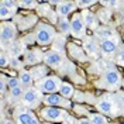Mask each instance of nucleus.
<instances>
[{
    "label": "nucleus",
    "mask_w": 124,
    "mask_h": 124,
    "mask_svg": "<svg viewBox=\"0 0 124 124\" xmlns=\"http://www.w3.org/2000/svg\"><path fill=\"white\" fill-rule=\"evenodd\" d=\"M121 83H123L121 73L111 66V68L106 69L101 73V79H100V82H99V87L107 89V90H116V89H118L121 86Z\"/></svg>",
    "instance_id": "f257e3e1"
},
{
    "label": "nucleus",
    "mask_w": 124,
    "mask_h": 124,
    "mask_svg": "<svg viewBox=\"0 0 124 124\" xmlns=\"http://www.w3.org/2000/svg\"><path fill=\"white\" fill-rule=\"evenodd\" d=\"M34 37H35V41L39 45H49V44L54 42L55 37H56V32H55V28L52 25L41 23L38 24Z\"/></svg>",
    "instance_id": "f03ea898"
},
{
    "label": "nucleus",
    "mask_w": 124,
    "mask_h": 124,
    "mask_svg": "<svg viewBox=\"0 0 124 124\" xmlns=\"http://www.w3.org/2000/svg\"><path fill=\"white\" fill-rule=\"evenodd\" d=\"M39 114L45 121H52V123L65 121L69 117L66 108H59V107H55V106H48V107L41 108Z\"/></svg>",
    "instance_id": "7ed1b4c3"
},
{
    "label": "nucleus",
    "mask_w": 124,
    "mask_h": 124,
    "mask_svg": "<svg viewBox=\"0 0 124 124\" xmlns=\"http://www.w3.org/2000/svg\"><path fill=\"white\" fill-rule=\"evenodd\" d=\"M62 80L58 76H45L44 79L38 80V89L41 92L46 93H58L59 92V87H61Z\"/></svg>",
    "instance_id": "20e7f679"
},
{
    "label": "nucleus",
    "mask_w": 124,
    "mask_h": 124,
    "mask_svg": "<svg viewBox=\"0 0 124 124\" xmlns=\"http://www.w3.org/2000/svg\"><path fill=\"white\" fill-rule=\"evenodd\" d=\"M42 94H41V90L37 89V87H27L25 90H24V94H23V103L24 104H27V106H30L31 108H35L38 107V104L42 101Z\"/></svg>",
    "instance_id": "39448f33"
},
{
    "label": "nucleus",
    "mask_w": 124,
    "mask_h": 124,
    "mask_svg": "<svg viewBox=\"0 0 124 124\" xmlns=\"http://www.w3.org/2000/svg\"><path fill=\"white\" fill-rule=\"evenodd\" d=\"M14 118L18 124H39L34 113L25 107H17L14 110Z\"/></svg>",
    "instance_id": "423d86ee"
},
{
    "label": "nucleus",
    "mask_w": 124,
    "mask_h": 124,
    "mask_svg": "<svg viewBox=\"0 0 124 124\" xmlns=\"http://www.w3.org/2000/svg\"><path fill=\"white\" fill-rule=\"evenodd\" d=\"M42 101L45 103L46 106H55V107H66V108L72 107V103L69 101V99L63 97L61 93H49V94H45V96L42 97Z\"/></svg>",
    "instance_id": "0eeeda50"
},
{
    "label": "nucleus",
    "mask_w": 124,
    "mask_h": 124,
    "mask_svg": "<svg viewBox=\"0 0 124 124\" xmlns=\"http://www.w3.org/2000/svg\"><path fill=\"white\" fill-rule=\"evenodd\" d=\"M0 37H1V42L3 44L14 42L16 37H17V27H16V24L10 23V21H3L1 23V30H0Z\"/></svg>",
    "instance_id": "6e6552de"
},
{
    "label": "nucleus",
    "mask_w": 124,
    "mask_h": 124,
    "mask_svg": "<svg viewBox=\"0 0 124 124\" xmlns=\"http://www.w3.org/2000/svg\"><path fill=\"white\" fill-rule=\"evenodd\" d=\"M111 94H106L100 97L97 103H96V108L99 110V113L101 114H114V108L117 107L116 103H114V99L110 97Z\"/></svg>",
    "instance_id": "1a4fd4ad"
},
{
    "label": "nucleus",
    "mask_w": 124,
    "mask_h": 124,
    "mask_svg": "<svg viewBox=\"0 0 124 124\" xmlns=\"http://www.w3.org/2000/svg\"><path fill=\"white\" fill-rule=\"evenodd\" d=\"M70 32L73 34V37L82 38L86 32V24L83 21L82 14H75L73 18L70 20Z\"/></svg>",
    "instance_id": "9d476101"
},
{
    "label": "nucleus",
    "mask_w": 124,
    "mask_h": 124,
    "mask_svg": "<svg viewBox=\"0 0 124 124\" xmlns=\"http://www.w3.org/2000/svg\"><path fill=\"white\" fill-rule=\"evenodd\" d=\"M44 62H45L48 66H51V68H55V69H58V68H61L62 63H63V56L59 51H48L44 54Z\"/></svg>",
    "instance_id": "9b49d317"
},
{
    "label": "nucleus",
    "mask_w": 124,
    "mask_h": 124,
    "mask_svg": "<svg viewBox=\"0 0 124 124\" xmlns=\"http://www.w3.org/2000/svg\"><path fill=\"white\" fill-rule=\"evenodd\" d=\"M100 51L103 55L106 56H111L113 54H116L118 51V39L114 38H107V39H101L100 42Z\"/></svg>",
    "instance_id": "f8f14e48"
},
{
    "label": "nucleus",
    "mask_w": 124,
    "mask_h": 124,
    "mask_svg": "<svg viewBox=\"0 0 124 124\" xmlns=\"http://www.w3.org/2000/svg\"><path fill=\"white\" fill-rule=\"evenodd\" d=\"M76 1H73V0H63L61 4L58 6L56 8V14L61 16V17H66V16L72 14L75 10H76Z\"/></svg>",
    "instance_id": "ddd939ff"
},
{
    "label": "nucleus",
    "mask_w": 124,
    "mask_h": 124,
    "mask_svg": "<svg viewBox=\"0 0 124 124\" xmlns=\"http://www.w3.org/2000/svg\"><path fill=\"white\" fill-rule=\"evenodd\" d=\"M94 35L100 39H107V38H114L117 37L116 30L113 27H108V25H103V27H97L94 30Z\"/></svg>",
    "instance_id": "4468645a"
},
{
    "label": "nucleus",
    "mask_w": 124,
    "mask_h": 124,
    "mask_svg": "<svg viewBox=\"0 0 124 124\" xmlns=\"http://www.w3.org/2000/svg\"><path fill=\"white\" fill-rule=\"evenodd\" d=\"M41 59H44V55L39 52L38 49H32V51H27L25 56H24V62L28 65H35L38 63Z\"/></svg>",
    "instance_id": "2eb2a0df"
},
{
    "label": "nucleus",
    "mask_w": 124,
    "mask_h": 124,
    "mask_svg": "<svg viewBox=\"0 0 124 124\" xmlns=\"http://www.w3.org/2000/svg\"><path fill=\"white\" fill-rule=\"evenodd\" d=\"M99 48H100L99 42L96 41V38H93V37H89V38H86L83 41V49H85L87 54H96Z\"/></svg>",
    "instance_id": "dca6fc26"
},
{
    "label": "nucleus",
    "mask_w": 124,
    "mask_h": 124,
    "mask_svg": "<svg viewBox=\"0 0 124 124\" xmlns=\"http://www.w3.org/2000/svg\"><path fill=\"white\" fill-rule=\"evenodd\" d=\"M82 17H83V21H85L86 27H93V28H97V17L93 14L92 11L89 10H83L82 11Z\"/></svg>",
    "instance_id": "f3484780"
},
{
    "label": "nucleus",
    "mask_w": 124,
    "mask_h": 124,
    "mask_svg": "<svg viewBox=\"0 0 124 124\" xmlns=\"http://www.w3.org/2000/svg\"><path fill=\"white\" fill-rule=\"evenodd\" d=\"M24 52V42H11L8 44V54L11 56H17Z\"/></svg>",
    "instance_id": "a211bd4d"
},
{
    "label": "nucleus",
    "mask_w": 124,
    "mask_h": 124,
    "mask_svg": "<svg viewBox=\"0 0 124 124\" xmlns=\"http://www.w3.org/2000/svg\"><path fill=\"white\" fill-rule=\"evenodd\" d=\"M20 82H21V85L23 86H27V87H30L31 85H32V82L35 80L34 79V76H32V73L31 72H28V70H21L20 72Z\"/></svg>",
    "instance_id": "6ab92c4d"
},
{
    "label": "nucleus",
    "mask_w": 124,
    "mask_h": 124,
    "mask_svg": "<svg viewBox=\"0 0 124 124\" xmlns=\"http://www.w3.org/2000/svg\"><path fill=\"white\" fill-rule=\"evenodd\" d=\"M30 72L32 73L34 79H38V80H41V79H44V78L46 76V73H48V68H46V66H44V65H39V66L32 68Z\"/></svg>",
    "instance_id": "aec40b11"
},
{
    "label": "nucleus",
    "mask_w": 124,
    "mask_h": 124,
    "mask_svg": "<svg viewBox=\"0 0 124 124\" xmlns=\"http://www.w3.org/2000/svg\"><path fill=\"white\" fill-rule=\"evenodd\" d=\"M73 86L70 85L69 82H62L61 83V87H59V93H61L63 97H66V99H70L72 97V94H73Z\"/></svg>",
    "instance_id": "412c9836"
},
{
    "label": "nucleus",
    "mask_w": 124,
    "mask_h": 124,
    "mask_svg": "<svg viewBox=\"0 0 124 124\" xmlns=\"http://www.w3.org/2000/svg\"><path fill=\"white\" fill-rule=\"evenodd\" d=\"M58 28H59V31H61L62 34L68 35L70 32V21L66 17H62L61 20L58 21Z\"/></svg>",
    "instance_id": "4be33fe9"
},
{
    "label": "nucleus",
    "mask_w": 124,
    "mask_h": 124,
    "mask_svg": "<svg viewBox=\"0 0 124 124\" xmlns=\"http://www.w3.org/2000/svg\"><path fill=\"white\" fill-rule=\"evenodd\" d=\"M89 120H90L93 124H107V118L103 116L101 113H93V114H89Z\"/></svg>",
    "instance_id": "5701e85b"
},
{
    "label": "nucleus",
    "mask_w": 124,
    "mask_h": 124,
    "mask_svg": "<svg viewBox=\"0 0 124 124\" xmlns=\"http://www.w3.org/2000/svg\"><path fill=\"white\" fill-rule=\"evenodd\" d=\"M23 94H24L23 86H18V87H14V89H10V99H11V100L23 99Z\"/></svg>",
    "instance_id": "b1692460"
},
{
    "label": "nucleus",
    "mask_w": 124,
    "mask_h": 124,
    "mask_svg": "<svg viewBox=\"0 0 124 124\" xmlns=\"http://www.w3.org/2000/svg\"><path fill=\"white\" fill-rule=\"evenodd\" d=\"M16 11H13V10H10V8L4 7V6H0V18L4 21V20H8L11 16L14 14Z\"/></svg>",
    "instance_id": "393cba45"
},
{
    "label": "nucleus",
    "mask_w": 124,
    "mask_h": 124,
    "mask_svg": "<svg viewBox=\"0 0 124 124\" xmlns=\"http://www.w3.org/2000/svg\"><path fill=\"white\" fill-rule=\"evenodd\" d=\"M113 99H114V103H116V106L118 108H124V92H117L114 96H113Z\"/></svg>",
    "instance_id": "a878e982"
},
{
    "label": "nucleus",
    "mask_w": 124,
    "mask_h": 124,
    "mask_svg": "<svg viewBox=\"0 0 124 124\" xmlns=\"http://www.w3.org/2000/svg\"><path fill=\"white\" fill-rule=\"evenodd\" d=\"M0 6H4V7L16 11L17 7H18V1H16V0H1V4Z\"/></svg>",
    "instance_id": "bb28decb"
},
{
    "label": "nucleus",
    "mask_w": 124,
    "mask_h": 124,
    "mask_svg": "<svg viewBox=\"0 0 124 124\" xmlns=\"http://www.w3.org/2000/svg\"><path fill=\"white\" fill-rule=\"evenodd\" d=\"M18 6L23 8H34L37 6L35 0H18Z\"/></svg>",
    "instance_id": "cd10ccee"
},
{
    "label": "nucleus",
    "mask_w": 124,
    "mask_h": 124,
    "mask_svg": "<svg viewBox=\"0 0 124 124\" xmlns=\"http://www.w3.org/2000/svg\"><path fill=\"white\" fill-rule=\"evenodd\" d=\"M76 1V6L80 8H86V7H90L93 6L94 3H97V0H75Z\"/></svg>",
    "instance_id": "c85d7f7f"
},
{
    "label": "nucleus",
    "mask_w": 124,
    "mask_h": 124,
    "mask_svg": "<svg viewBox=\"0 0 124 124\" xmlns=\"http://www.w3.org/2000/svg\"><path fill=\"white\" fill-rule=\"evenodd\" d=\"M18 86H23L20 82V78H8L7 79V87L8 89H14Z\"/></svg>",
    "instance_id": "c756f323"
},
{
    "label": "nucleus",
    "mask_w": 124,
    "mask_h": 124,
    "mask_svg": "<svg viewBox=\"0 0 124 124\" xmlns=\"http://www.w3.org/2000/svg\"><path fill=\"white\" fill-rule=\"evenodd\" d=\"M10 55H7L4 51H1V55H0V66L1 68H6L7 65H10Z\"/></svg>",
    "instance_id": "7c9ffc66"
},
{
    "label": "nucleus",
    "mask_w": 124,
    "mask_h": 124,
    "mask_svg": "<svg viewBox=\"0 0 124 124\" xmlns=\"http://www.w3.org/2000/svg\"><path fill=\"white\" fill-rule=\"evenodd\" d=\"M100 3L110 8H117L120 6V0H100Z\"/></svg>",
    "instance_id": "2f4dec72"
},
{
    "label": "nucleus",
    "mask_w": 124,
    "mask_h": 124,
    "mask_svg": "<svg viewBox=\"0 0 124 124\" xmlns=\"http://www.w3.org/2000/svg\"><path fill=\"white\" fill-rule=\"evenodd\" d=\"M117 62L120 65H124V45L120 46V49L117 51Z\"/></svg>",
    "instance_id": "473e14b6"
},
{
    "label": "nucleus",
    "mask_w": 124,
    "mask_h": 124,
    "mask_svg": "<svg viewBox=\"0 0 124 124\" xmlns=\"http://www.w3.org/2000/svg\"><path fill=\"white\" fill-rule=\"evenodd\" d=\"M101 16H104L101 21L107 23V21H108V16H110V11H108V10H101V11H99V17H101Z\"/></svg>",
    "instance_id": "72a5a7b5"
},
{
    "label": "nucleus",
    "mask_w": 124,
    "mask_h": 124,
    "mask_svg": "<svg viewBox=\"0 0 124 124\" xmlns=\"http://www.w3.org/2000/svg\"><path fill=\"white\" fill-rule=\"evenodd\" d=\"M10 65H11L13 68H20L18 58H17V56H11V58H10Z\"/></svg>",
    "instance_id": "f704fd0d"
},
{
    "label": "nucleus",
    "mask_w": 124,
    "mask_h": 124,
    "mask_svg": "<svg viewBox=\"0 0 124 124\" xmlns=\"http://www.w3.org/2000/svg\"><path fill=\"white\" fill-rule=\"evenodd\" d=\"M6 86H7V79L4 78V75H1V85H0V87H1V93L3 94L6 92Z\"/></svg>",
    "instance_id": "c9c22d12"
},
{
    "label": "nucleus",
    "mask_w": 124,
    "mask_h": 124,
    "mask_svg": "<svg viewBox=\"0 0 124 124\" xmlns=\"http://www.w3.org/2000/svg\"><path fill=\"white\" fill-rule=\"evenodd\" d=\"M78 124H93L90 120H87V118H80L79 121H78Z\"/></svg>",
    "instance_id": "e433bc0d"
},
{
    "label": "nucleus",
    "mask_w": 124,
    "mask_h": 124,
    "mask_svg": "<svg viewBox=\"0 0 124 124\" xmlns=\"http://www.w3.org/2000/svg\"><path fill=\"white\" fill-rule=\"evenodd\" d=\"M62 1H63V0H49V3H51L52 6H59Z\"/></svg>",
    "instance_id": "4c0bfd02"
},
{
    "label": "nucleus",
    "mask_w": 124,
    "mask_h": 124,
    "mask_svg": "<svg viewBox=\"0 0 124 124\" xmlns=\"http://www.w3.org/2000/svg\"><path fill=\"white\" fill-rule=\"evenodd\" d=\"M62 124H75V121H73V120H72V117L69 116L65 121H62Z\"/></svg>",
    "instance_id": "58836bf2"
},
{
    "label": "nucleus",
    "mask_w": 124,
    "mask_h": 124,
    "mask_svg": "<svg viewBox=\"0 0 124 124\" xmlns=\"http://www.w3.org/2000/svg\"><path fill=\"white\" fill-rule=\"evenodd\" d=\"M1 124H16L13 120H3V123Z\"/></svg>",
    "instance_id": "ea45409f"
},
{
    "label": "nucleus",
    "mask_w": 124,
    "mask_h": 124,
    "mask_svg": "<svg viewBox=\"0 0 124 124\" xmlns=\"http://www.w3.org/2000/svg\"><path fill=\"white\" fill-rule=\"evenodd\" d=\"M42 124H55V123H52V121H45V123H42Z\"/></svg>",
    "instance_id": "a19ab883"
},
{
    "label": "nucleus",
    "mask_w": 124,
    "mask_h": 124,
    "mask_svg": "<svg viewBox=\"0 0 124 124\" xmlns=\"http://www.w3.org/2000/svg\"><path fill=\"white\" fill-rule=\"evenodd\" d=\"M42 1H49V0H42Z\"/></svg>",
    "instance_id": "79ce46f5"
},
{
    "label": "nucleus",
    "mask_w": 124,
    "mask_h": 124,
    "mask_svg": "<svg viewBox=\"0 0 124 124\" xmlns=\"http://www.w3.org/2000/svg\"><path fill=\"white\" fill-rule=\"evenodd\" d=\"M123 85H124V80H123Z\"/></svg>",
    "instance_id": "37998d69"
}]
</instances>
